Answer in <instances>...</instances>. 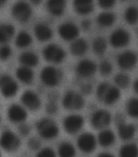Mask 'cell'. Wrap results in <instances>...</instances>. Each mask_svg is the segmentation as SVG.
Returning <instances> with one entry per match:
<instances>
[{"label": "cell", "mask_w": 138, "mask_h": 157, "mask_svg": "<svg viewBox=\"0 0 138 157\" xmlns=\"http://www.w3.org/2000/svg\"><path fill=\"white\" fill-rule=\"evenodd\" d=\"M46 7L50 14L60 17L65 11L66 0H47Z\"/></svg>", "instance_id": "obj_17"}, {"label": "cell", "mask_w": 138, "mask_h": 157, "mask_svg": "<svg viewBox=\"0 0 138 157\" xmlns=\"http://www.w3.org/2000/svg\"><path fill=\"white\" fill-rule=\"evenodd\" d=\"M120 98V90L118 86H110L106 91L102 102L106 105H113Z\"/></svg>", "instance_id": "obj_21"}, {"label": "cell", "mask_w": 138, "mask_h": 157, "mask_svg": "<svg viewBox=\"0 0 138 157\" xmlns=\"http://www.w3.org/2000/svg\"><path fill=\"white\" fill-rule=\"evenodd\" d=\"M31 127L28 124L25 123H21L19 126H18V132L21 134V136L26 137L28 136V134H30Z\"/></svg>", "instance_id": "obj_40"}, {"label": "cell", "mask_w": 138, "mask_h": 157, "mask_svg": "<svg viewBox=\"0 0 138 157\" xmlns=\"http://www.w3.org/2000/svg\"><path fill=\"white\" fill-rule=\"evenodd\" d=\"M124 20L131 25L138 23V7L136 6H130L125 10L124 13Z\"/></svg>", "instance_id": "obj_31"}, {"label": "cell", "mask_w": 138, "mask_h": 157, "mask_svg": "<svg viewBox=\"0 0 138 157\" xmlns=\"http://www.w3.org/2000/svg\"><path fill=\"white\" fill-rule=\"evenodd\" d=\"M19 62L23 66L33 68L38 64L39 59L37 55L33 52H24L19 56Z\"/></svg>", "instance_id": "obj_25"}, {"label": "cell", "mask_w": 138, "mask_h": 157, "mask_svg": "<svg viewBox=\"0 0 138 157\" xmlns=\"http://www.w3.org/2000/svg\"><path fill=\"white\" fill-rule=\"evenodd\" d=\"M0 157H1V153H0Z\"/></svg>", "instance_id": "obj_50"}, {"label": "cell", "mask_w": 138, "mask_h": 157, "mask_svg": "<svg viewBox=\"0 0 138 157\" xmlns=\"http://www.w3.org/2000/svg\"><path fill=\"white\" fill-rule=\"evenodd\" d=\"M36 129L40 137L46 140L54 139L59 135V127L52 119L42 118L36 123Z\"/></svg>", "instance_id": "obj_1"}, {"label": "cell", "mask_w": 138, "mask_h": 157, "mask_svg": "<svg viewBox=\"0 0 138 157\" xmlns=\"http://www.w3.org/2000/svg\"><path fill=\"white\" fill-rule=\"evenodd\" d=\"M121 1H127V0H121Z\"/></svg>", "instance_id": "obj_49"}, {"label": "cell", "mask_w": 138, "mask_h": 157, "mask_svg": "<svg viewBox=\"0 0 138 157\" xmlns=\"http://www.w3.org/2000/svg\"><path fill=\"white\" fill-rule=\"evenodd\" d=\"M33 11L32 7L28 2L19 1L16 2L12 7L11 14L16 21L20 23H26L30 19Z\"/></svg>", "instance_id": "obj_2"}, {"label": "cell", "mask_w": 138, "mask_h": 157, "mask_svg": "<svg viewBox=\"0 0 138 157\" xmlns=\"http://www.w3.org/2000/svg\"><path fill=\"white\" fill-rule=\"evenodd\" d=\"M32 42H33L32 37L28 32L21 31L16 38L15 44L18 48L22 49V48H26V47H29L32 44Z\"/></svg>", "instance_id": "obj_28"}, {"label": "cell", "mask_w": 138, "mask_h": 157, "mask_svg": "<svg viewBox=\"0 0 138 157\" xmlns=\"http://www.w3.org/2000/svg\"><path fill=\"white\" fill-rule=\"evenodd\" d=\"M58 155L59 157H74L76 155L75 147L72 143L63 142L58 147Z\"/></svg>", "instance_id": "obj_30"}, {"label": "cell", "mask_w": 138, "mask_h": 157, "mask_svg": "<svg viewBox=\"0 0 138 157\" xmlns=\"http://www.w3.org/2000/svg\"><path fill=\"white\" fill-rule=\"evenodd\" d=\"M34 34L39 42H44L49 41L53 36V32L49 25L46 24L39 23L34 27Z\"/></svg>", "instance_id": "obj_18"}, {"label": "cell", "mask_w": 138, "mask_h": 157, "mask_svg": "<svg viewBox=\"0 0 138 157\" xmlns=\"http://www.w3.org/2000/svg\"><path fill=\"white\" fill-rule=\"evenodd\" d=\"M84 124V118L80 115L72 114L66 117L63 120V129L68 134H75L81 129Z\"/></svg>", "instance_id": "obj_9"}, {"label": "cell", "mask_w": 138, "mask_h": 157, "mask_svg": "<svg viewBox=\"0 0 138 157\" xmlns=\"http://www.w3.org/2000/svg\"><path fill=\"white\" fill-rule=\"evenodd\" d=\"M97 157H115L112 154H110V153H108V152H103V153H100L99 155Z\"/></svg>", "instance_id": "obj_45"}, {"label": "cell", "mask_w": 138, "mask_h": 157, "mask_svg": "<svg viewBox=\"0 0 138 157\" xmlns=\"http://www.w3.org/2000/svg\"><path fill=\"white\" fill-rule=\"evenodd\" d=\"M98 142L103 147H109L115 142V134L110 129H103L98 136Z\"/></svg>", "instance_id": "obj_23"}, {"label": "cell", "mask_w": 138, "mask_h": 157, "mask_svg": "<svg viewBox=\"0 0 138 157\" xmlns=\"http://www.w3.org/2000/svg\"><path fill=\"white\" fill-rule=\"evenodd\" d=\"M21 101L26 108L31 111L38 110L41 107V99L33 90H25L21 97Z\"/></svg>", "instance_id": "obj_15"}, {"label": "cell", "mask_w": 138, "mask_h": 157, "mask_svg": "<svg viewBox=\"0 0 138 157\" xmlns=\"http://www.w3.org/2000/svg\"><path fill=\"white\" fill-rule=\"evenodd\" d=\"M59 35L65 41H74L78 38L80 30L76 24L73 22H65L59 26Z\"/></svg>", "instance_id": "obj_12"}, {"label": "cell", "mask_w": 138, "mask_h": 157, "mask_svg": "<svg viewBox=\"0 0 138 157\" xmlns=\"http://www.w3.org/2000/svg\"><path fill=\"white\" fill-rule=\"evenodd\" d=\"M27 145H28V147L30 150L38 151L41 148L42 143H41V140H40L39 138H37V137H32V138H30L28 140Z\"/></svg>", "instance_id": "obj_38"}, {"label": "cell", "mask_w": 138, "mask_h": 157, "mask_svg": "<svg viewBox=\"0 0 138 157\" xmlns=\"http://www.w3.org/2000/svg\"><path fill=\"white\" fill-rule=\"evenodd\" d=\"M12 56V49L9 46L3 44L0 47V59L2 61H7Z\"/></svg>", "instance_id": "obj_37"}, {"label": "cell", "mask_w": 138, "mask_h": 157, "mask_svg": "<svg viewBox=\"0 0 138 157\" xmlns=\"http://www.w3.org/2000/svg\"><path fill=\"white\" fill-rule=\"evenodd\" d=\"M28 117L27 112L22 106L13 103L7 109V117L12 123H23Z\"/></svg>", "instance_id": "obj_16"}, {"label": "cell", "mask_w": 138, "mask_h": 157, "mask_svg": "<svg viewBox=\"0 0 138 157\" xmlns=\"http://www.w3.org/2000/svg\"><path fill=\"white\" fill-rule=\"evenodd\" d=\"M118 134L120 139L123 141H129L133 138L136 132V128L133 124H127L125 121L117 124Z\"/></svg>", "instance_id": "obj_20"}, {"label": "cell", "mask_w": 138, "mask_h": 157, "mask_svg": "<svg viewBox=\"0 0 138 157\" xmlns=\"http://www.w3.org/2000/svg\"><path fill=\"white\" fill-rule=\"evenodd\" d=\"M57 110H58V107H57L56 103L54 101L50 100L46 106V111L49 114H51V115L52 114H55Z\"/></svg>", "instance_id": "obj_41"}, {"label": "cell", "mask_w": 138, "mask_h": 157, "mask_svg": "<svg viewBox=\"0 0 138 157\" xmlns=\"http://www.w3.org/2000/svg\"><path fill=\"white\" fill-rule=\"evenodd\" d=\"M133 90H134V91L136 92V94H138V78L135 81V82H134Z\"/></svg>", "instance_id": "obj_46"}, {"label": "cell", "mask_w": 138, "mask_h": 157, "mask_svg": "<svg viewBox=\"0 0 138 157\" xmlns=\"http://www.w3.org/2000/svg\"><path fill=\"white\" fill-rule=\"evenodd\" d=\"M31 2L33 3V4L34 5H38L41 3V2H42V0H30Z\"/></svg>", "instance_id": "obj_47"}, {"label": "cell", "mask_w": 138, "mask_h": 157, "mask_svg": "<svg viewBox=\"0 0 138 157\" xmlns=\"http://www.w3.org/2000/svg\"><path fill=\"white\" fill-rule=\"evenodd\" d=\"M88 50V43L83 38H76L70 45L71 53L75 56H82Z\"/></svg>", "instance_id": "obj_22"}, {"label": "cell", "mask_w": 138, "mask_h": 157, "mask_svg": "<svg viewBox=\"0 0 138 157\" xmlns=\"http://www.w3.org/2000/svg\"><path fill=\"white\" fill-rule=\"evenodd\" d=\"M126 112L131 117L138 118V98H132L128 101Z\"/></svg>", "instance_id": "obj_33"}, {"label": "cell", "mask_w": 138, "mask_h": 157, "mask_svg": "<svg viewBox=\"0 0 138 157\" xmlns=\"http://www.w3.org/2000/svg\"><path fill=\"white\" fill-rule=\"evenodd\" d=\"M15 34V27L11 24L0 25V44L10 42Z\"/></svg>", "instance_id": "obj_26"}, {"label": "cell", "mask_w": 138, "mask_h": 157, "mask_svg": "<svg viewBox=\"0 0 138 157\" xmlns=\"http://www.w3.org/2000/svg\"><path fill=\"white\" fill-rule=\"evenodd\" d=\"M73 8L81 16L89 14L94 10V0H73Z\"/></svg>", "instance_id": "obj_19"}, {"label": "cell", "mask_w": 138, "mask_h": 157, "mask_svg": "<svg viewBox=\"0 0 138 157\" xmlns=\"http://www.w3.org/2000/svg\"><path fill=\"white\" fill-rule=\"evenodd\" d=\"M115 83L116 86L122 89H125L128 88V86L130 84V78L127 74L125 73H118L116 74L114 78Z\"/></svg>", "instance_id": "obj_34"}, {"label": "cell", "mask_w": 138, "mask_h": 157, "mask_svg": "<svg viewBox=\"0 0 138 157\" xmlns=\"http://www.w3.org/2000/svg\"><path fill=\"white\" fill-rule=\"evenodd\" d=\"M76 144L80 151L89 154L95 150L97 146V139L94 134L90 133H84L78 137Z\"/></svg>", "instance_id": "obj_10"}, {"label": "cell", "mask_w": 138, "mask_h": 157, "mask_svg": "<svg viewBox=\"0 0 138 157\" xmlns=\"http://www.w3.org/2000/svg\"><path fill=\"white\" fill-rule=\"evenodd\" d=\"M115 16L113 12H103L97 17V23L101 27L107 28L115 23Z\"/></svg>", "instance_id": "obj_27"}, {"label": "cell", "mask_w": 138, "mask_h": 157, "mask_svg": "<svg viewBox=\"0 0 138 157\" xmlns=\"http://www.w3.org/2000/svg\"><path fill=\"white\" fill-rule=\"evenodd\" d=\"M97 64L90 59H82L76 66V73L83 78H90L95 74Z\"/></svg>", "instance_id": "obj_14"}, {"label": "cell", "mask_w": 138, "mask_h": 157, "mask_svg": "<svg viewBox=\"0 0 138 157\" xmlns=\"http://www.w3.org/2000/svg\"><path fill=\"white\" fill-rule=\"evenodd\" d=\"M16 75H17V79L19 80L20 82L27 85L32 83L33 77H34L33 72L31 69V68L23 65L17 68V71H16Z\"/></svg>", "instance_id": "obj_24"}, {"label": "cell", "mask_w": 138, "mask_h": 157, "mask_svg": "<svg viewBox=\"0 0 138 157\" xmlns=\"http://www.w3.org/2000/svg\"><path fill=\"white\" fill-rule=\"evenodd\" d=\"M138 57L132 51H125L117 56V64L124 70H130L136 66Z\"/></svg>", "instance_id": "obj_11"}, {"label": "cell", "mask_w": 138, "mask_h": 157, "mask_svg": "<svg viewBox=\"0 0 138 157\" xmlns=\"http://www.w3.org/2000/svg\"><path fill=\"white\" fill-rule=\"evenodd\" d=\"M99 73H101V75H103V76L110 75L113 70L112 64H111L110 62H109L108 60H103L99 63Z\"/></svg>", "instance_id": "obj_35"}, {"label": "cell", "mask_w": 138, "mask_h": 157, "mask_svg": "<svg viewBox=\"0 0 138 157\" xmlns=\"http://www.w3.org/2000/svg\"><path fill=\"white\" fill-rule=\"evenodd\" d=\"M19 86L17 82L8 74L0 75V92L5 98H12L17 94Z\"/></svg>", "instance_id": "obj_6"}, {"label": "cell", "mask_w": 138, "mask_h": 157, "mask_svg": "<svg viewBox=\"0 0 138 157\" xmlns=\"http://www.w3.org/2000/svg\"><path fill=\"white\" fill-rule=\"evenodd\" d=\"M110 86V85L109 83H107V82H102V83H100L98 86L96 90V97L99 101L102 102L106 91L107 90L108 87Z\"/></svg>", "instance_id": "obj_36"}, {"label": "cell", "mask_w": 138, "mask_h": 157, "mask_svg": "<svg viewBox=\"0 0 138 157\" xmlns=\"http://www.w3.org/2000/svg\"><path fill=\"white\" fill-rule=\"evenodd\" d=\"M93 91V86L89 83H85L81 87V92L84 94L89 95Z\"/></svg>", "instance_id": "obj_43"}, {"label": "cell", "mask_w": 138, "mask_h": 157, "mask_svg": "<svg viewBox=\"0 0 138 157\" xmlns=\"http://www.w3.org/2000/svg\"><path fill=\"white\" fill-rule=\"evenodd\" d=\"M90 26H91V22H90L89 20H84V21H82L81 27L84 29V30H88V29H89Z\"/></svg>", "instance_id": "obj_44"}, {"label": "cell", "mask_w": 138, "mask_h": 157, "mask_svg": "<svg viewBox=\"0 0 138 157\" xmlns=\"http://www.w3.org/2000/svg\"><path fill=\"white\" fill-rule=\"evenodd\" d=\"M6 2H7V0H0V8L6 3Z\"/></svg>", "instance_id": "obj_48"}, {"label": "cell", "mask_w": 138, "mask_h": 157, "mask_svg": "<svg viewBox=\"0 0 138 157\" xmlns=\"http://www.w3.org/2000/svg\"><path fill=\"white\" fill-rule=\"evenodd\" d=\"M92 47L95 54L98 56H102L106 51V47H107L106 40L103 37H98L94 40Z\"/></svg>", "instance_id": "obj_32"}, {"label": "cell", "mask_w": 138, "mask_h": 157, "mask_svg": "<svg viewBox=\"0 0 138 157\" xmlns=\"http://www.w3.org/2000/svg\"><path fill=\"white\" fill-rule=\"evenodd\" d=\"M111 122V115L110 113L104 109H99L95 111L90 117L91 125L95 129H105Z\"/></svg>", "instance_id": "obj_8"}, {"label": "cell", "mask_w": 138, "mask_h": 157, "mask_svg": "<svg viewBox=\"0 0 138 157\" xmlns=\"http://www.w3.org/2000/svg\"><path fill=\"white\" fill-rule=\"evenodd\" d=\"M44 59L50 63H59L65 59L64 50L57 44H49L42 51Z\"/></svg>", "instance_id": "obj_5"}, {"label": "cell", "mask_w": 138, "mask_h": 157, "mask_svg": "<svg viewBox=\"0 0 138 157\" xmlns=\"http://www.w3.org/2000/svg\"><path fill=\"white\" fill-rule=\"evenodd\" d=\"M115 1L116 0H98L99 6L104 9H109L112 7L115 4Z\"/></svg>", "instance_id": "obj_42"}, {"label": "cell", "mask_w": 138, "mask_h": 157, "mask_svg": "<svg viewBox=\"0 0 138 157\" xmlns=\"http://www.w3.org/2000/svg\"><path fill=\"white\" fill-rule=\"evenodd\" d=\"M119 157H138V146L134 143L124 144L119 149Z\"/></svg>", "instance_id": "obj_29"}, {"label": "cell", "mask_w": 138, "mask_h": 157, "mask_svg": "<svg viewBox=\"0 0 138 157\" xmlns=\"http://www.w3.org/2000/svg\"><path fill=\"white\" fill-rule=\"evenodd\" d=\"M109 41L114 48H121L129 44L130 42V35L129 32L124 29H117L111 33Z\"/></svg>", "instance_id": "obj_13"}, {"label": "cell", "mask_w": 138, "mask_h": 157, "mask_svg": "<svg viewBox=\"0 0 138 157\" xmlns=\"http://www.w3.org/2000/svg\"><path fill=\"white\" fill-rule=\"evenodd\" d=\"M63 105L68 110H80L84 105V99L82 94L77 92L69 90L63 98Z\"/></svg>", "instance_id": "obj_7"}, {"label": "cell", "mask_w": 138, "mask_h": 157, "mask_svg": "<svg viewBox=\"0 0 138 157\" xmlns=\"http://www.w3.org/2000/svg\"><path fill=\"white\" fill-rule=\"evenodd\" d=\"M21 139L14 132L5 130L0 136V147L7 152H14L19 149Z\"/></svg>", "instance_id": "obj_4"}, {"label": "cell", "mask_w": 138, "mask_h": 157, "mask_svg": "<svg viewBox=\"0 0 138 157\" xmlns=\"http://www.w3.org/2000/svg\"><path fill=\"white\" fill-rule=\"evenodd\" d=\"M41 81L45 86L48 87H54L59 85L62 79V73L58 68L53 66L45 67L40 74Z\"/></svg>", "instance_id": "obj_3"}, {"label": "cell", "mask_w": 138, "mask_h": 157, "mask_svg": "<svg viewBox=\"0 0 138 157\" xmlns=\"http://www.w3.org/2000/svg\"><path fill=\"white\" fill-rule=\"evenodd\" d=\"M36 157H56V154L50 147H44L38 151Z\"/></svg>", "instance_id": "obj_39"}]
</instances>
